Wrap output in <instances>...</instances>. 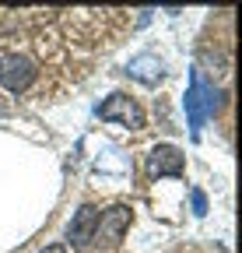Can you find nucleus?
<instances>
[{
    "label": "nucleus",
    "mask_w": 242,
    "mask_h": 253,
    "mask_svg": "<svg viewBox=\"0 0 242 253\" xmlns=\"http://www.w3.org/2000/svg\"><path fill=\"white\" fill-rule=\"evenodd\" d=\"M183 169H186V158H183V151H179L175 144H155L147 151V176L151 179H162V176H183Z\"/></svg>",
    "instance_id": "5"
},
{
    "label": "nucleus",
    "mask_w": 242,
    "mask_h": 253,
    "mask_svg": "<svg viewBox=\"0 0 242 253\" xmlns=\"http://www.w3.org/2000/svg\"><path fill=\"white\" fill-rule=\"evenodd\" d=\"M190 201H193V214H197V218H204V214H207V194H204V190H193Z\"/></svg>",
    "instance_id": "8"
},
{
    "label": "nucleus",
    "mask_w": 242,
    "mask_h": 253,
    "mask_svg": "<svg viewBox=\"0 0 242 253\" xmlns=\"http://www.w3.org/2000/svg\"><path fill=\"white\" fill-rule=\"evenodd\" d=\"M42 253H67V250H64V246H46Z\"/></svg>",
    "instance_id": "9"
},
{
    "label": "nucleus",
    "mask_w": 242,
    "mask_h": 253,
    "mask_svg": "<svg viewBox=\"0 0 242 253\" xmlns=\"http://www.w3.org/2000/svg\"><path fill=\"white\" fill-rule=\"evenodd\" d=\"M99 208L95 204H84V208H77V214H74V221H70V229H67V243L74 246V250H84V246H92V239H95V225H99Z\"/></svg>",
    "instance_id": "6"
},
{
    "label": "nucleus",
    "mask_w": 242,
    "mask_h": 253,
    "mask_svg": "<svg viewBox=\"0 0 242 253\" xmlns=\"http://www.w3.org/2000/svg\"><path fill=\"white\" fill-rule=\"evenodd\" d=\"M127 74L137 78V81H144V84H155V81L165 74V67H162V60H158V56L144 53V56H137V60L127 63Z\"/></svg>",
    "instance_id": "7"
},
{
    "label": "nucleus",
    "mask_w": 242,
    "mask_h": 253,
    "mask_svg": "<svg viewBox=\"0 0 242 253\" xmlns=\"http://www.w3.org/2000/svg\"><path fill=\"white\" fill-rule=\"evenodd\" d=\"M218 109V91L204 81L200 71H190V91H186V120H190V134L193 141H200V130L207 116Z\"/></svg>",
    "instance_id": "1"
},
{
    "label": "nucleus",
    "mask_w": 242,
    "mask_h": 253,
    "mask_svg": "<svg viewBox=\"0 0 242 253\" xmlns=\"http://www.w3.org/2000/svg\"><path fill=\"white\" fill-rule=\"evenodd\" d=\"M130 208L127 204H112L109 211H102L99 214V225H95V243L102 246V250H112V246H119V239H123V232L130 229Z\"/></svg>",
    "instance_id": "4"
},
{
    "label": "nucleus",
    "mask_w": 242,
    "mask_h": 253,
    "mask_svg": "<svg viewBox=\"0 0 242 253\" xmlns=\"http://www.w3.org/2000/svg\"><path fill=\"white\" fill-rule=\"evenodd\" d=\"M99 120L123 123V126H130V130H144V109L130 99V95H123V91H112L109 99L99 106Z\"/></svg>",
    "instance_id": "2"
},
{
    "label": "nucleus",
    "mask_w": 242,
    "mask_h": 253,
    "mask_svg": "<svg viewBox=\"0 0 242 253\" xmlns=\"http://www.w3.org/2000/svg\"><path fill=\"white\" fill-rule=\"evenodd\" d=\"M35 63L28 60V56H21V53H7V56H0V84H4L7 91H14V95H21V91H28L32 88V81H35Z\"/></svg>",
    "instance_id": "3"
}]
</instances>
